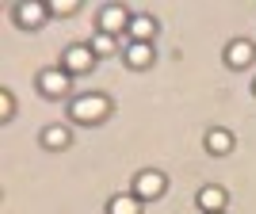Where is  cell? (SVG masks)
Wrapping results in <instances>:
<instances>
[{
	"mask_svg": "<svg viewBox=\"0 0 256 214\" xmlns=\"http://www.w3.org/2000/svg\"><path fill=\"white\" fill-rule=\"evenodd\" d=\"M69 115H73V122H104L107 115H111V100L100 96V92H88V96H76L73 107H69Z\"/></svg>",
	"mask_w": 256,
	"mask_h": 214,
	"instance_id": "cell-1",
	"label": "cell"
},
{
	"mask_svg": "<svg viewBox=\"0 0 256 214\" xmlns=\"http://www.w3.org/2000/svg\"><path fill=\"white\" fill-rule=\"evenodd\" d=\"M164 192H168V180H164V172H157V168L138 172V180H134V195H138L142 203H153V199H160Z\"/></svg>",
	"mask_w": 256,
	"mask_h": 214,
	"instance_id": "cell-2",
	"label": "cell"
},
{
	"mask_svg": "<svg viewBox=\"0 0 256 214\" xmlns=\"http://www.w3.org/2000/svg\"><path fill=\"white\" fill-rule=\"evenodd\" d=\"M130 20H134V16H130L126 8H122V4H107L104 12H100V34H122V31H130Z\"/></svg>",
	"mask_w": 256,
	"mask_h": 214,
	"instance_id": "cell-3",
	"label": "cell"
},
{
	"mask_svg": "<svg viewBox=\"0 0 256 214\" xmlns=\"http://www.w3.org/2000/svg\"><path fill=\"white\" fill-rule=\"evenodd\" d=\"M96 65V54H92V46H69L62 58V69L65 73H88Z\"/></svg>",
	"mask_w": 256,
	"mask_h": 214,
	"instance_id": "cell-4",
	"label": "cell"
},
{
	"mask_svg": "<svg viewBox=\"0 0 256 214\" xmlns=\"http://www.w3.org/2000/svg\"><path fill=\"white\" fill-rule=\"evenodd\" d=\"M38 88H42V96L58 100V96H69V73L65 69H46L38 76Z\"/></svg>",
	"mask_w": 256,
	"mask_h": 214,
	"instance_id": "cell-5",
	"label": "cell"
},
{
	"mask_svg": "<svg viewBox=\"0 0 256 214\" xmlns=\"http://www.w3.org/2000/svg\"><path fill=\"white\" fill-rule=\"evenodd\" d=\"M226 203H230V192L218 188V184H210V188L199 192V210L203 214H226Z\"/></svg>",
	"mask_w": 256,
	"mask_h": 214,
	"instance_id": "cell-6",
	"label": "cell"
},
{
	"mask_svg": "<svg viewBox=\"0 0 256 214\" xmlns=\"http://www.w3.org/2000/svg\"><path fill=\"white\" fill-rule=\"evenodd\" d=\"M50 20V4H20L16 8V23L20 27H42Z\"/></svg>",
	"mask_w": 256,
	"mask_h": 214,
	"instance_id": "cell-7",
	"label": "cell"
},
{
	"mask_svg": "<svg viewBox=\"0 0 256 214\" xmlns=\"http://www.w3.org/2000/svg\"><path fill=\"white\" fill-rule=\"evenodd\" d=\"M203 146L214 153V157H226V153H234V134H230L226 126H210L206 138H203Z\"/></svg>",
	"mask_w": 256,
	"mask_h": 214,
	"instance_id": "cell-8",
	"label": "cell"
},
{
	"mask_svg": "<svg viewBox=\"0 0 256 214\" xmlns=\"http://www.w3.org/2000/svg\"><path fill=\"white\" fill-rule=\"evenodd\" d=\"M252 58H256V46L248 42V38H237V42L226 46V62L234 65V69H245V65H252Z\"/></svg>",
	"mask_w": 256,
	"mask_h": 214,
	"instance_id": "cell-9",
	"label": "cell"
},
{
	"mask_svg": "<svg viewBox=\"0 0 256 214\" xmlns=\"http://www.w3.org/2000/svg\"><path fill=\"white\" fill-rule=\"evenodd\" d=\"M130 42H150L153 34H157V20L153 16H146V12H138L134 20H130Z\"/></svg>",
	"mask_w": 256,
	"mask_h": 214,
	"instance_id": "cell-10",
	"label": "cell"
},
{
	"mask_svg": "<svg viewBox=\"0 0 256 214\" xmlns=\"http://www.w3.org/2000/svg\"><path fill=\"white\" fill-rule=\"evenodd\" d=\"M126 65L130 69H150L153 65V46L150 42H130L126 46Z\"/></svg>",
	"mask_w": 256,
	"mask_h": 214,
	"instance_id": "cell-11",
	"label": "cell"
},
{
	"mask_svg": "<svg viewBox=\"0 0 256 214\" xmlns=\"http://www.w3.org/2000/svg\"><path fill=\"white\" fill-rule=\"evenodd\" d=\"M69 142H73V130L69 126H46L42 130V146L46 150H69Z\"/></svg>",
	"mask_w": 256,
	"mask_h": 214,
	"instance_id": "cell-12",
	"label": "cell"
},
{
	"mask_svg": "<svg viewBox=\"0 0 256 214\" xmlns=\"http://www.w3.org/2000/svg\"><path fill=\"white\" fill-rule=\"evenodd\" d=\"M107 214H142V199L134 192L130 195H115V199L107 203Z\"/></svg>",
	"mask_w": 256,
	"mask_h": 214,
	"instance_id": "cell-13",
	"label": "cell"
},
{
	"mask_svg": "<svg viewBox=\"0 0 256 214\" xmlns=\"http://www.w3.org/2000/svg\"><path fill=\"white\" fill-rule=\"evenodd\" d=\"M115 50H118L115 34H92V54H96V58H111Z\"/></svg>",
	"mask_w": 256,
	"mask_h": 214,
	"instance_id": "cell-14",
	"label": "cell"
},
{
	"mask_svg": "<svg viewBox=\"0 0 256 214\" xmlns=\"http://www.w3.org/2000/svg\"><path fill=\"white\" fill-rule=\"evenodd\" d=\"M12 115H16V96L4 88L0 92V122H12Z\"/></svg>",
	"mask_w": 256,
	"mask_h": 214,
	"instance_id": "cell-15",
	"label": "cell"
},
{
	"mask_svg": "<svg viewBox=\"0 0 256 214\" xmlns=\"http://www.w3.org/2000/svg\"><path fill=\"white\" fill-rule=\"evenodd\" d=\"M76 12V0H54L50 4V16H73Z\"/></svg>",
	"mask_w": 256,
	"mask_h": 214,
	"instance_id": "cell-16",
	"label": "cell"
},
{
	"mask_svg": "<svg viewBox=\"0 0 256 214\" xmlns=\"http://www.w3.org/2000/svg\"><path fill=\"white\" fill-rule=\"evenodd\" d=\"M252 92H256V84H252Z\"/></svg>",
	"mask_w": 256,
	"mask_h": 214,
	"instance_id": "cell-17",
	"label": "cell"
}]
</instances>
